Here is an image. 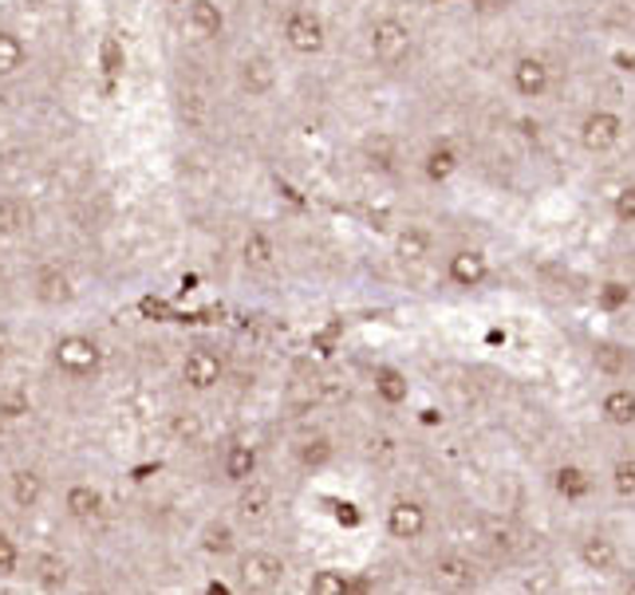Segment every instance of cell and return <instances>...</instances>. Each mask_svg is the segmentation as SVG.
Segmentation results:
<instances>
[{
	"instance_id": "1",
	"label": "cell",
	"mask_w": 635,
	"mask_h": 595,
	"mask_svg": "<svg viewBox=\"0 0 635 595\" xmlns=\"http://www.w3.org/2000/svg\"><path fill=\"white\" fill-rule=\"evenodd\" d=\"M52 367L68 379H91V375L103 367V347H99L91 335L83 332H71V335H59L52 343Z\"/></svg>"
},
{
	"instance_id": "2",
	"label": "cell",
	"mask_w": 635,
	"mask_h": 595,
	"mask_svg": "<svg viewBox=\"0 0 635 595\" xmlns=\"http://www.w3.org/2000/svg\"><path fill=\"white\" fill-rule=\"evenodd\" d=\"M284 576H288V564H284V557H276V552H269V548H249L241 560H237V584L245 587V592H276V587L284 584Z\"/></svg>"
},
{
	"instance_id": "3",
	"label": "cell",
	"mask_w": 635,
	"mask_h": 595,
	"mask_svg": "<svg viewBox=\"0 0 635 595\" xmlns=\"http://www.w3.org/2000/svg\"><path fill=\"white\" fill-rule=\"evenodd\" d=\"M367 48H372V56L379 59L383 68H399L415 48V32L399 16H383L367 32Z\"/></svg>"
},
{
	"instance_id": "4",
	"label": "cell",
	"mask_w": 635,
	"mask_h": 595,
	"mask_svg": "<svg viewBox=\"0 0 635 595\" xmlns=\"http://www.w3.org/2000/svg\"><path fill=\"white\" fill-rule=\"evenodd\" d=\"M281 39L288 44V52L296 56H320L324 52V24L316 12L308 9H293L281 20Z\"/></svg>"
},
{
	"instance_id": "5",
	"label": "cell",
	"mask_w": 635,
	"mask_h": 595,
	"mask_svg": "<svg viewBox=\"0 0 635 595\" xmlns=\"http://www.w3.org/2000/svg\"><path fill=\"white\" fill-rule=\"evenodd\" d=\"M222 379H225L222 352H214V347H190V352L182 355V382H186L190 391L206 394L214 391Z\"/></svg>"
},
{
	"instance_id": "6",
	"label": "cell",
	"mask_w": 635,
	"mask_h": 595,
	"mask_svg": "<svg viewBox=\"0 0 635 595\" xmlns=\"http://www.w3.org/2000/svg\"><path fill=\"white\" fill-rule=\"evenodd\" d=\"M276 83H281V71L264 52H253V56H245L237 64V88L249 99H269L276 91Z\"/></svg>"
},
{
	"instance_id": "7",
	"label": "cell",
	"mask_w": 635,
	"mask_h": 595,
	"mask_svg": "<svg viewBox=\"0 0 635 595\" xmlns=\"http://www.w3.org/2000/svg\"><path fill=\"white\" fill-rule=\"evenodd\" d=\"M430 584L442 592H469V587H478V564L462 552H446L430 564Z\"/></svg>"
},
{
	"instance_id": "8",
	"label": "cell",
	"mask_w": 635,
	"mask_h": 595,
	"mask_svg": "<svg viewBox=\"0 0 635 595\" xmlns=\"http://www.w3.org/2000/svg\"><path fill=\"white\" fill-rule=\"evenodd\" d=\"M620 138H624V118L612 115V111H592V115L580 123V142H585V150H592V155L616 150Z\"/></svg>"
},
{
	"instance_id": "9",
	"label": "cell",
	"mask_w": 635,
	"mask_h": 595,
	"mask_svg": "<svg viewBox=\"0 0 635 595\" xmlns=\"http://www.w3.org/2000/svg\"><path fill=\"white\" fill-rule=\"evenodd\" d=\"M269 513H273V485H269V481H261L253 473L249 481H241V485H237L234 517L241 520V525H261Z\"/></svg>"
},
{
	"instance_id": "10",
	"label": "cell",
	"mask_w": 635,
	"mask_h": 595,
	"mask_svg": "<svg viewBox=\"0 0 635 595\" xmlns=\"http://www.w3.org/2000/svg\"><path fill=\"white\" fill-rule=\"evenodd\" d=\"M48 497V481L36 466H16L9 473V505L20 513H36Z\"/></svg>"
},
{
	"instance_id": "11",
	"label": "cell",
	"mask_w": 635,
	"mask_h": 595,
	"mask_svg": "<svg viewBox=\"0 0 635 595\" xmlns=\"http://www.w3.org/2000/svg\"><path fill=\"white\" fill-rule=\"evenodd\" d=\"M430 528V517H427V505L422 501H411V497H399L392 508H387V533H392L395 540H419L427 537Z\"/></svg>"
},
{
	"instance_id": "12",
	"label": "cell",
	"mask_w": 635,
	"mask_h": 595,
	"mask_svg": "<svg viewBox=\"0 0 635 595\" xmlns=\"http://www.w3.org/2000/svg\"><path fill=\"white\" fill-rule=\"evenodd\" d=\"M241 264L249 276H269L276 273V264H281V244L273 241V233H264V229H253V233L245 237L241 244Z\"/></svg>"
},
{
	"instance_id": "13",
	"label": "cell",
	"mask_w": 635,
	"mask_h": 595,
	"mask_svg": "<svg viewBox=\"0 0 635 595\" xmlns=\"http://www.w3.org/2000/svg\"><path fill=\"white\" fill-rule=\"evenodd\" d=\"M103 493H99L91 481H76V485L64 489V513H68L76 525H95L103 520Z\"/></svg>"
},
{
	"instance_id": "14",
	"label": "cell",
	"mask_w": 635,
	"mask_h": 595,
	"mask_svg": "<svg viewBox=\"0 0 635 595\" xmlns=\"http://www.w3.org/2000/svg\"><path fill=\"white\" fill-rule=\"evenodd\" d=\"M182 24H186V32L194 39L209 44V39H217L225 32V12L217 0H190L186 12H182Z\"/></svg>"
},
{
	"instance_id": "15",
	"label": "cell",
	"mask_w": 635,
	"mask_h": 595,
	"mask_svg": "<svg viewBox=\"0 0 635 595\" xmlns=\"http://www.w3.org/2000/svg\"><path fill=\"white\" fill-rule=\"evenodd\" d=\"M32 296H36L39 304H48V308H59V304L76 300V281L68 276V268L48 264V268H39L36 281H32Z\"/></svg>"
},
{
	"instance_id": "16",
	"label": "cell",
	"mask_w": 635,
	"mask_h": 595,
	"mask_svg": "<svg viewBox=\"0 0 635 595\" xmlns=\"http://www.w3.org/2000/svg\"><path fill=\"white\" fill-rule=\"evenodd\" d=\"M29 580L39 592H64L71 580V568L59 552H36V557L29 560Z\"/></svg>"
},
{
	"instance_id": "17",
	"label": "cell",
	"mask_w": 635,
	"mask_h": 595,
	"mask_svg": "<svg viewBox=\"0 0 635 595\" xmlns=\"http://www.w3.org/2000/svg\"><path fill=\"white\" fill-rule=\"evenodd\" d=\"M257 473V446L245 438H234L225 442L222 449V478L229 481V485H241V481H249Z\"/></svg>"
},
{
	"instance_id": "18",
	"label": "cell",
	"mask_w": 635,
	"mask_h": 595,
	"mask_svg": "<svg viewBox=\"0 0 635 595\" xmlns=\"http://www.w3.org/2000/svg\"><path fill=\"white\" fill-rule=\"evenodd\" d=\"M446 276L458 288H481V284L489 281V261L486 253H478V249H458V253L450 256L446 264Z\"/></svg>"
},
{
	"instance_id": "19",
	"label": "cell",
	"mask_w": 635,
	"mask_h": 595,
	"mask_svg": "<svg viewBox=\"0 0 635 595\" xmlns=\"http://www.w3.org/2000/svg\"><path fill=\"white\" fill-rule=\"evenodd\" d=\"M32 221H36V209H32L29 197H20V194H0V241H9V237L29 233Z\"/></svg>"
},
{
	"instance_id": "20",
	"label": "cell",
	"mask_w": 635,
	"mask_h": 595,
	"mask_svg": "<svg viewBox=\"0 0 635 595\" xmlns=\"http://www.w3.org/2000/svg\"><path fill=\"white\" fill-rule=\"evenodd\" d=\"M548 83H553V76H548L545 59L521 56L518 64H513V88H518L525 99H541L548 91Z\"/></svg>"
},
{
	"instance_id": "21",
	"label": "cell",
	"mask_w": 635,
	"mask_h": 595,
	"mask_svg": "<svg viewBox=\"0 0 635 595\" xmlns=\"http://www.w3.org/2000/svg\"><path fill=\"white\" fill-rule=\"evenodd\" d=\"M24 68H29V48H24V39L0 24V83L20 79L24 76Z\"/></svg>"
},
{
	"instance_id": "22",
	"label": "cell",
	"mask_w": 635,
	"mask_h": 595,
	"mask_svg": "<svg viewBox=\"0 0 635 595\" xmlns=\"http://www.w3.org/2000/svg\"><path fill=\"white\" fill-rule=\"evenodd\" d=\"M580 560H585L588 572H600V576H608V572H616L620 552H616V545H612L608 537L592 533V537L580 540Z\"/></svg>"
},
{
	"instance_id": "23",
	"label": "cell",
	"mask_w": 635,
	"mask_h": 595,
	"mask_svg": "<svg viewBox=\"0 0 635 595\" xmlns=\"http://www.w3.org/2000/svg\"><path fill=\"white\" fill-rule=\"evenodd\" d=\"M592 363H597V371L608 375V379H624L627 371H632V352L627 347H620V343H597L592 347Z\"/></svg>"
},
{
	"instance_id": "24",
	"label": "cell",
	"mask_w": 635,
	"mask_h": 595,
	"mask_svg": "<svg viewBox=\"0 0 635 595\" xmlns=\"http://www.w3.org/2000/svg\"><path fill=\"white\" fill-rule=\"evenodd\" d=\"M167 430L178 446H197V442L206 438V422H202L197 410H174L167 419Z\"/></svg>"
},
{
	"instance_id": "25",
	"label": "cell",
	"mask_w": 635,
	"mask_h": 595,
	"mask_svg": "<svg viewBox=\"0 0 635 595\" xmlns=\"http://www.w3.org/2000/svg\"><path fill=\"white\" fill-rule=\"evenodd\" d=\"M600 414H604L612 426H635V391L627 387H612L600 402Z\"/></svg>"
},
{
	"instance_id": "26",
	"label": "cell",
	"mask_w": 635,
	"mask_h": 595,
	"mask_svg": "<svg viewBox=\"0 0 635 595\" xmlns=\"http://www.w3.org/2000/svg\"><path fill=\"white\" fill-rule=\"evenodd\" d=\"M332 454H336V446L328 434H308V438H301V446H296V461H301V469H308V473L328 466Z\"/></svg>"
},
{
	"instance_id": "27",
	"label": "cell",
	"mask_w": 635,
	"mask_h": 595,
	"mask_svg": "<svg viewBox=\"0 0 635 595\" xmlns=\"http://www.w3.org/2000/svg\"><path fill=\"white\" fill-rule=\"evenodd\" d=\"M375 394H379L387 407H399V402H407V394H411V387H407V375L395 371V367H379V371H375Z\"/></svg>"
},
{
	"instance_id": "28",
	"label": "cell",
	"mask_w": 635,
	"mask_h": 595,
	"mask_svg": "<svg viewBox=\"0 0 635 595\" xmlns=\"http://www.w3.org/2000/svg\"><path fill=\"white\" fill-rule=\"evenodd\" d=\"M553 485H557V493L565 501H585L588 489H592V481H588V473L580 466H560L557 478H553Z\"/></svg>"
},
{
	"instance_id": "29",
	"label": "cell",
	"mask_w": 635,
	"mask_h": 595,
	"mask_svg": "<svg viewBox=\"0 0 635 595\" xmlns=\"http://www.w3.org/2000/svg\"><path fill=\"white\" fill-rule=\"evenodd\" d=\"M202 548H206L209 557H229V552H237V533L225 520H209L202 528Z\"/></svg>"
},
{
	"instance_id": "30",
	"label": "cell",
	"mask_w": 635,
	"mask_h": 595,
	"mask_svg": "<svg viewBox=\"0 0 635 595\" xmlns=\"http://www.w3.org/2000/svg\"><path fill=\"white\" fill-rule=\"evenodd\" d=\"M308 592L313 595H348V592H355V584L348 572H340V568H320V572L308 580Z\"/></svg>"
},
{
	"instance_id": "31",
	"label": "cell",
	"mask_w": 635,
	"mask_h": 595,
	"mask_svg": "<svg viewBox=\"0 0 635 595\" xmlns=\"http://www.w3.org/2000/svg\"><path fill=\"white\" fill-rule=\"evenodd\" d=\"M395 253H399V261L407 264H419L430 256V237L422 233V229H402L399 241H395Z\"/></svg>"
},
{
	"instance_id": "32",
	"label": "cell",
	"mask_w": 635,
	"mask_h": 595,
	"mask_svg": "<svg viewBox=\"0 0 635 595\" xmlns=\"http://www.w3.org/2000/svg\"><path fill=\"white\" fill-rule=\"evenodd\" d=\"M458 174V155L450 147H439L427 155V178L430 182H446V178Z\"/></svg>"
},
{
	"instance_id": "33",
	"label": "cell",
	"mask_w": 635,
	"mask_h": 595,
	"mask_svg": "<svg viewBox=\"0 0 635 595\" xmlns=\"http://www.w3.org/2000/svg\"><path fill=\"white\" fill-rule=\"evenodd\" d=\"M29 410H32V402L24 391H16V387L0 391V422H16V419H24Z\"/></svg>"
},
{
	"instance_id": "34",
	"label": "cell",
	"mask_w": 635,
	"mask_h": 595,
	"mask_svg": "<svg viewBox=\"0 0 635 595\" xmlns=\"http://www.w3.org/2000/svg\"><path fill=\"white\" fill-rule=\"evenodd\" d=\"M612 485H616L620 497H635V458L616 461V469H612Z\"/></svg>"
},
{
	"instance_id": "35",
	"label": "cell",
	"mask_w": 635,
	"mask_h": 595,
	"mask_svg": "<svg viewBox=\"0 0 635 595\" xmlns=\"http://www.w3.org/2000/svg\"><path fill=\"white\" fill-rule=\"evenodd\" d=\"M20 560H24V557H20L16 540L0 533V576H16V572H20Z\"/></svg>"
},
{
	"instance_id": "36",
	"label": "cell",
	"mask_w": 635,
	"mask_h": 595,
	"mask_svg": "<svg viewBox=\"0 0 635 595\" xmlns=\"http://www.w3.org/2000/svg\"><path fill=\"white\" fill-rule=\"evenodd\" d=\"M627 296H632V288H627V284H616V281L600 288V304H604V308H612V312H616V308H624Z\"/></svg>"
},
{
	"instance_id": "37",
	"label": "cell",
	"mask_w": 635,
	"mask_h": 595,
	"mask_svg": "<svg viewBox=\"0 0 635 595\" xmlns=\"http://www.w3.org/2000/svg\"><path fill=\"white\" fill-rule=\"evenodd\" d=\"M616 217L624 225H635V186H627L616 194Z\"/></svg>"
},
{
	"instance_id": "38",
	"label": "cell",
	"mask_w": 635,
	"mask_h": 595,
	"mask_svg": "<svg viewBox=\"0 0 635 595\" xmlns=\"http://www.w3.org/2000/svg\"><path fill=\"white\" fill-rule=\"evenodd\" d=\"M474 4H478L481 12H498V9H506L509 0H474Z\"/></svg>"
},
{
	"instance_id": "39",
	"label": "cell",
	"mask_w": 635,
	"mask_h": 595,
	"mask_svg": "<svg viewBox=\"0 0 635 595\" xmlns=\"http://www.w3.org/2000/svg\"><path fill=\"white\" fill-rule=\"evenodd\" d=\"M24 4H29V9H44V4H48V0H24Z\"/></svg>"
},
{
	"instance_id": "40",
	"label": "cell",
	"mask_w": 635,
	"mask_h": 595,
	"mask_svg": "<svg viewBox=\"0 0 635 595\" xmlns=\"http://www.w3.org/2000/svg\"><path fill=\"white\" fill-rule=\"evenodd\" d=\"M0 363H4V340H0Z\"/></svg>"
},
{
	"instance_id": "41",
	"label": "cell",
	"mask_w": 635,
	"mask_h": 595,
	"mask_svg": "<svg viewBox=\"0 0 635 595\" xmlns=\"http://www.w3.org/2000/svg\"><path fill=\"white\" fill-rule=\"evenodd\" d=\"M632 281H635V261H632Z\"/></svg>"
}]
</instances>
